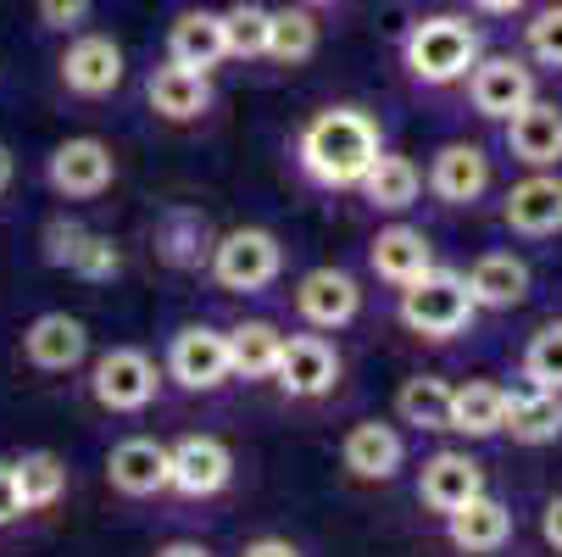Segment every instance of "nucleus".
Returning a JSON list of instances; mask_svg holds the SVG:
<instances>
[{
	"label": "nucleus",
	"mask_w": 562,
	"mask_h": 557,
	"mask_svg": "<svg viewBox=\"0 0 562 557\" xmlns=\"http://www.w3.org/2000/svg\"><path fill=\"white\" fill-rule=\"evenodd\" d=\"M502 430L524 446H546L562 435V396L546 390V385H524V390H507V413H502Z\"/></svg>",
	"instance_id": "23"
},
{
	"label": "nucleus",
	"mask_w": 562,
	"mask_h": 557,
	"mask_svg": "<svg viewBox=\"0 0 562 557\" xmlns=\"http://www.w3.org/2000/svg\"><path fill=\"white\" fill-rule=\"evenodd\" d=\"M206 268L234 296H262L284 274V246H279V234H268V229H228L223 241H212Z\"/></svg>",
	"instance_id": "3"
},
{
	"label": "nucleus",
	"mask_w": 562,
	"mask_h": 557,
	"mask_svg": "<svg viewBox=\"0 0 562 557\" xmlns=\"http://www.w3.org/2000/svg\"><path fill=\"white\" fill-rule=\"evenodd\" d=\"M301 7H335V0H301Z\"/></svg>",
	"instance_id": "45"
},
{
	"label": "nucleus",
	"mask_w": 562,
	"mask_h": 557,
	"mask_svg": "<svg viewBox=\"0 0 562 557\" xmlns=\"http://www.w3.org/2000/svg\"><path fill=\"white\" fill-rule=\"evenodd\" d=\"M473 7L485 12V18H513V12H524V7H529V0H473Z\"/></svg>",
	"instance_id": "42"
},
{
	"label": "nucleus",
	"mask_w": 562,
	"mask_h": 557,
	"mask_svg": "<svg viewBox=\"0 0 562 557\" xmlns=\"http://www.w3.org/2000/svg\"><path fill=\"white\" fill-rule=\"evenodd\" d=\"M12 179H18V156H12L7 145H0V196L12 190Z\"/></svg>",
	"instance_id": "44"
},
{
	"label": "nucleus",
	"mask_w": 562,
	"mask_h": 557,
	"mask_svg": "<svg viewBox=\"0 0 562 557\" xmlns=\"http://www.w3.org/2000/svg\"><path fill=\"white\" fill-rule=\"evenodd\" d=\"M384 151L379 140V123L357 107H329V112H317L301 140H295V163L312 185H324V190H357L362 174L373 168V156Z\"/></svg>",
	"instance_id": "1"
},
{
	"label": "nucleus",
	"mask_w": 562,
	"mask_h": 557,
	"mask_svg": "<svg viewBox=\"0 0 562 557\" xmlns=\"http://www.w3.org/2000/svg\"><path fill=\"white\" fill-rule=\"evenodd\" d=\"M145 96H150V112H156V118H168V123H195V118L212 112V78L195 73V67L168 62V67L150 73Z\"/></svg>",
	"instance_id": "18"
},
{
	"label": "nucleus",
	"mask_w": 562,
	"mask_h": 557,
	"mask_svg": "<svg viewBox=\"0 0 562 557\" xmlns=\"http://www.w3.org/2000/svg\"><path fill=\"white\" fill-rule=\"evenodd\" d=\"M524 45H529V56H535L540 67H562V7L535 12V23H529Z\"/></svg>",
	"instance_id": "36"
},
{
	"label": "nucleus",
	"mask_w": 562,
	"mask_h": 557,
	"mask_svg": "<svg viewBox=\"0 0 562 557\" xmlns=\"http://www.w3.org/2000/svg\"><path fill=\"white\" fill-rule=\"evenodd\" d=\"M368 263H373V274H379L384 285L407 290V285H418L424 274H435V246H429V234H424V229H413V223H390V229L373 234Z\"/></svg>",
	"instance_id": "13"
},
{
	"label": "nucleus",
	"mask_w": 562,
	"mask_h": 557,
	"mask_svg": "<svg viewBox=\"0 0 562 557\" xmlns=\"http://www.w3.org/2000/svg\"><path fill=\"white\" fill-rule=\"evenodd\" d=\"M395 419L413 430H451V385L435 374H413L395 390Z\"/></svg>",
	"instance_id": "29"
},
{
	"label": "nucleus",
	"mask_w": 562,
	"mask_h": 557,
	"mask_svg": "<svg viewBox=\"0 0 562 557\" xmlns=\"http://www.w3.org/2000/svg\"><path fill=\"white\" fill-rule=\"evenodd\" d=\"M524 379L529 385H546V390H562V324H546V330L529 335Z\"/></svg>",
	"instance_id": "34"
},
{
	"label": "nucleus",
	"mask_w": 562,
	"mask_h": 557,
	"mask_svg": "<svg viewBox=\"0 0 562 557\" xmlns=\"http://www.w3.org/2000/svg\"><path fill=\"white\" fill-rule=\"evenodd\" d=\"M357 190H362V201H368L373 212H407V207L424 196V174H418L413 156L379 151V156H373V168L362 174Z\"/></svg>",
	"instance_id": "24"
},
{
	"label": "nucleus",
	"mask_w": 562,
	"mask_h": 557,
	"mask_svg": "<svg viewBox=\"0 0 562 557\" xmlns=\"http://www.w3.org/2000/svg\"><path fill=\"white\" fill-rule=\"evenodd\" d=\"M502 413H507V390L502 385H485V379L451 385V430L457 435L485 441V435L502 430Z\"/></svg>",
	"instance_id": "28"
},
{
	"label": "nucleus",
	"mask_w": 562,
	"mask_h": 557,
	"mask_svg": "<svg viewBox=\"0 0 562 557\" xmlns=\"http://www.w3.org/2000/svg\"><path fill=\"white\" fill-rule=\"evenodd\" d=\"M507 151L524 168H557L562 163V112L551 101H529L507 118Z\"/></svg>",
	"instance_id": "21"
},
{
	"label": "nucleus",
	"mask_w": 562,
	"mask_h": 557,
	"mask_svg": "<svg viewBox=\"0 0 562 557\" xmlns=\"http://www.w3.org/2000/svg\"><path fill=\"white\" fill-rule=\"evenodd\" d=\"M61 85L67 96H85V101L112 96L123 85V45L112 34H78L61 51Z\"/></svg>",
	"instance_id": "9"
},
{
	"label": "nucleus",
	"mask_w": 562,
	"mask_h": 557,
	"mask_svg": "<svg viewBox=\"0 0 562 557\" xmlns=\"http://www.w3.org/2000/svg\"><path fill=\"white\" fill-rule=\"evenodd\" d=\"M446 535H451V546L457 552H468V557H491V552H502L507 541H513V513L496 502V497H468L457 513H446Z\"/></svg>",
	"instance_id": "17"
},
{
	"label": "nucleus",
	"mask_w": 562,
	"mask_h": 557,
	"mask_svg": "<svg viewBox=\"0 0 562 557\" xmlns=\"http://www.w3.org/2000/svg\"><path fill=\"white\" fill-rule=\"evenodd\" d=\"M540 535H546V546H557V552H562V497H551V502H546V513H540Z\"/></svg>",
	"instance_id": "41"
},
{
	"label": "nucleus",
	"mask_w": 562,
	"mask_h": 557,
	"mask_svg": "<svg viewBox=\"0 0 562 557\" xmlns=\"http://www.w3.org/2000/svg\"><path fill=\"white\" fill-rule=\"evenodd\" d=\"M162 390V374L139 346H112L95 368H90V396L106 413H145Z\"/></svg>",
	"instance_id": "6"
},
{
	"label": "nucleus",
	"mask_w": 562,
	"mask_h": 557,
	"mask_svg": "<svg viewBox=\"0 0 562 557\" xmlns=\"http://www.w3.org/2000/svg\"><path fill=\"white\" fill-rule=\"evenodd\" d=\"M217 23H223V51L228 56H239V62L268 56V23H273L268 7H257V0H234L228 12H217Z\"/></svg>",
	"instance_id": "33"
},
{
	"label": "nucleus",
	"mask_w": 562,
	"mask_h": 557,
	"mask_svg": "<svg viewBox=\"0 0 562 557\" xmlns=\"http://www.w3.org/2000/svg\"><path fill=\"white\" fill-rule=\"evenodd\" d=\"M502 218H507L513 234H524V241H546V234H557L562 229V179L535 174V179L513 185Z\"/></svg>",
	"instance_id": "20"
},
{
	"label": "nucleus",
	"mask_w": 562,
	"mask_h": 557,
	"mask_svg": "<svg viewBox=\"0 0 562 557\" xmlns=\"http://www.w3.org/2000/svg\"><path fill=\"white\" fill-rule=\"evenodd\" d=\"M78 241H85V229H78V223H67V218L45 223V263L67 268V257H72V246H78Z\"/></svg>",
	"instance_id": "38"
},
{
	"label": "nucleus",
	"mask_w": 562,
	"mask_h": 557,
	"mask_svg": "<svg viewBox=\"0 0 562 557\" xmlns=\"http://www.w3.org/2000/svg\"><path fill=\"white\" fill-rule=\"evenodd\" d=\"M23 357L40 374H67V368H78L90 357V330L78 324L72 312H40L23 330Z\"/></svg>",
	"instance_id": "14"
},
{
	"label": "nucleus",
	"mask_w": 562,
	"mask_h": 557,
	"mask_svg": "<svg viewBox=\"0 0 562 557\" xmlns=\"http://www.w3.org/2000/svg\"><path fill=\"white\" fill-rule=\"evenodd\" d=\"M479 491H485V468H479L468 452H435L424 463V474H418V497L435 513H457Z\"/></svg>",
	"instance_id": "19"
},
{
	"label": "nucleus",
	"mask_w": 562,
	"mask_h": 557,
	"mask_svg": "<svg viewBox=\"0 0 562 557\" xmlns=\"http://www.w3.org/2000/svg\"><path fill=\"white\" fill-rule=\"evenodd\" d=\"M429 190L446 207H473L491 190V156L479 145H440L435 163H429Z\"/></svg>",
	"instance_id": "16"
},
{
	"label": "nucleus",
	"mask_w": 562,
	"mask_h": 557,
	"mask_svg": "<svg viewBox=\"0 0 562 557\" xmlns=\"http://www.w3.org/2000/svg\"><path fill=\"white\" fill-rule=\"evenodd\" d=\"M23 519V491H18V474L12 463H0V524H18Z\"/></svg>",
	"instance_id": "39"
},
{
	"label": "nucleus",
	"mask_w": 562,
	"mask_h": 557,
	"mask_svg": "<svg viewBox=\"0 0 562 557\" xmlns=\"http://www.w3.org/2000/svg\"><path fill=\"white\" fill-rule=\"evenodd\" d=\"M223 56H228V51H223V23H217V12L190 7V12L173 18V29H168V62L195 67V73H212Z\"/></svg>",
	"instance_id": "27"
},
{
	"label": "nucleus",
	"mask_w": 562,
	"mask_h": 557,
	"mask_svg": "<svg viewBox=\"0 0 562 557\" xmlns=\"http://www.w3.org/2000/svg\"><path fill=\"white\" fill-rule=\"evenodd\" d=\"M340 463L357 474V480H395L401 463H407V446L390 424H357L340 441Z\"/></svg>",
	"instance_id": "25"
},
{
	"label": "nucleus",
	"mask_w": 562,
	"mask_h": 557,
	"mask_svg": "<svg viewBox=\"0 0 562 557\" xmlns=\"http://www.w3.org/2000/svg\"><path fill=\"white\" fill-rule=\"evenodd\" d=\"M168 468H173V457H168L162 441L134 435V441H117L112 446L106 480H112L117 497H156V491H168Z\"/></svg>",
	"instance_id": "15"
},
{
	"label": "nucleus",
	"mask_w": 562,
	"mask_h": 557,
	"mask_svg": "<svg viewBox=\"0 0 562 557\" xmlns=\"http://www.w3.org/2000/svg\"><path fill=\"white\" fill-rule=\"evenodd\" d=\"M173 468H168V491L179 497H217L234 480V452L217 435H184L179 446H168Z\"/></svg>",
	"instance_id": "10"
},
{
	"label": "nucleus",
	"mask_w": 562,
	"mask_h": 557,
	"mask_svg": "<svg viewBox=\"0 0 562 557\" xmlns=\"http://www.w3.org/2000/svg\"><path fill=\"white\" fill-rule=\"evenodd\" d=\"M156 252H162L173 268H195L201 257H212L206 218H201V212H190V207H173L162 223H156Z\"/></svg>",
	"instance_id": "30"
},
{
	"label": "nucleus",
	"mask_w": 562,
	"mask_h": 557,
	"mask_svg": "<svg viewBox=\"0 0 562 557\" xmlns=\"http://www.w3.org/2000/svg\"><path fill=\"white\" fill-rule=\"evenodd\" d=\"M156 557H212V552H206L201 541H173V546H162Z\"/></svg>",
	"instance_id": "43"
},
{
	"label": "nucleus",
	"mask_w": 562,
	"mask_h": 557,
	"mask_svg": "<svg viewBox=\"0 0 562 557\" xmlns=\"http://www.w3.org/2000/svg\"><path fill=\"white\" fill-rule=\"evenodd\" d=\"M95 0H34V18L50 29V34H78L90 23Z\"/></svg>",
	"instance_id": "37"
},
{
	"label": "nucleus",
	"mask_w": 562,
	"mask_h": 557,
	"mask_svg": "<svg viewBox=\"0 0 562 557\" xmlns=\"http://www.w3.org/2000/svg\"><path fill=\"white\" fill-rule=\"evenodd\" d=\"M168 374H173L184 390H217V385H228V379H234V374H228V335H217V330H206V324L179 330L173 346H168Z\"/></svg>",
	"instance_id": "11"
},
{
	"label": "nucleus",
	"mask_w": 562,
	"mask_h": 557,
	"mask_svg": "<svg viewBox=\"0 0 562 557\" xmlns=\"http://www.w3.org/2000/svg\"><path fill=\"white\" fill-rule=\"evenodd\" d=\"M268 56L273 62H284V67H301V62H312L317 56V18H312V7H284V12H273V23H268Z\"/></svg>",
	"instance_id": "32"
},
{
	"label": "nucleus",
	"mask_w": 562,
	"mask_h": 557,
	"mask_svg": "<svg viewBox=\"0 0 562 557\" xmlns=\"http://www.w3.org/2000/svg\"><path fill=\"white\" fill-rule=\"evenodd\" d=\"M45 179H50V190H56L61 201H95V196H106L112 179H117V156H112L106 140L78 134V140H61V145L50 151Z\"/></svg>",
	"instance_id": "5"
},
{
	"label": "nucleus",
	"mask_w": 562,
	"mask_h": 557,
	"mask_svg": "<svg viewBox=\"0 0 562 557\" xmlns=\"http://www.w3.org/2000/svg\"><path fill=\"white\" fill-rule=\"evenodd\" d=\"M239 557H301L284 535H262V541H251L246 552H239Z\"/></svg>",
	"instance_id": "40"
},
{
	"label": "nucleus",
	"mask_w": 562,
	"mask_h": 557,
	"mask_svg": "<svg viewBox=\"0 0 562 557\" xmlns=\"http://www.w3.org/2000/svg\"><path fill=\"white\" fill-rule=\"evenodd\" d=\"M401 62H407V73L418 85H457L479 62V29L468 18H451V12L424 18L401 40Z\"/></svg>",
	"instance_id": "2"
},
{
	"label": "nucleus",
	"mask_w": 562,
	"mask_h": 557,
	"mask_svg": "<svg viewBox=\"0 0 562 557\" xmlns=\"http://www.w3.org/2000/svg\"><path fill=\"white\" fill-rule=\"evenodd\" d=\"M468 296L473 307H491V312H507L529 296V263L513 257V252H485L473 268H468Z\"/></svg>",
	"instance_id": "22"
},
{
	"label": "nucleus",
	"mask_w": 562,
	"mask_h": 557,
	"mask_svg": "<svg viewBox=\"0 0 562 557\" xmlns=\"http://www.w3.org/2000/svg\"><path fill=\"white\" fill-rule=\"evenodd\" d=\"M117 268H123L117 246L106 241V234H90V229H85V241L72 246V257H67V274H78V279H112Z\"/></svg>",
	"instance_id": "35"
},
{
	"label": "nucleus",
	"mask_w": 562,
	"mask_h": 557,
	"mask_svg": "<svg viewBox=\"0 0 562 557\" xmlns=\"http://www.w3.org/2000/svg\"><path fill=\"white\" fill-rule=\"evenodd\" d=\"M401 324H407L413 335H424V341H451V335H462L468 324H473V296H468V285L457 279V274H424L418 285H407L401 290Z\"/></svg>",
	"instance_id": "4"
},
{
	"label": "nucleus",
	"mask_w": 562,
	"mask_h": 557,
	"mask_svg": "<svg viewBox=\"0 0 562 557\" xmlns=\"http://www.w3.org/2000/svg\"><path fill=\"white\" fill-rule=\"evenodd\" d=\"M279 357H284V335L268 324V318H246V324L228 330V374L234 379L262 385V379H273Z\"/></svg>",
	"instance_id": "26"
},
{
	"label": "nucleus",
	"mask_w": 562,
	"mask_h": 557,
	"mask_svg": "<svg viewBox=\"0 0 562 557\" xmlns=\"http://www.w3.org/2000/svg\"><path fill=\"white\" fill-rule=\"evenodd\" d=\"M468 101L479 118L507 123L513 112H524L535 101V73L518 56H479L468 73Z\"/></svg>",
	"instance_id": "7"
},
{
	"label": "nucleus",
	"mask_w": 562,
	"mask_h": 557,
	"mask_svg": "<svg viewBox=\"0 0 562 557\" xmlns=\"http://www.w3.org/2000/svg\"><path fill=\"white\" fill-rule=\"evenodd\" d=\"M295 312L306 318L312 330H346L351 318L362 312V290H357V279L340 274V268H312V274H301V285H295Z\"/></svg>",
	"instance_id": "12"
},
{
	"label": "nucleus",
	"mask_w": 562,
	"mask_h": 557,
	"mask_svg": "<svg viewBox=\"0 0 562 557\" xmlns=\"http://www.w3.org/2000/svg\"><path fill=\"white\" fill-rule=\"evenodd\" d=\"M12 474H18V491H23V513H45L67 491V468H61L56 452H23L12 463Z\"/></svg>",
	"instance_id": "31"
},
{
	"label": "nucleus",
	"mask_w": 562,
	"mask_h": 557,
	"mask_svg": "<svg viewBox=\"0 0 562 557\" xmlns=\"http://www.w3.org/2000/svg\"><path fill=\"white\" fill-rule=\"evenodd\" d=\"M273 385L290 402H317L340 385V352L324 335H284V357L273 368Z\"/></svg>",
	"instance_id": "8"
}]
</instances>
